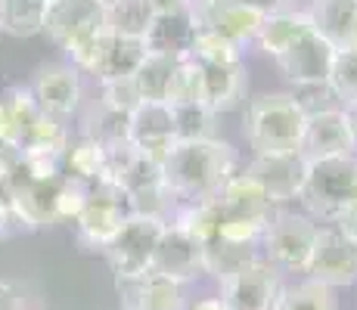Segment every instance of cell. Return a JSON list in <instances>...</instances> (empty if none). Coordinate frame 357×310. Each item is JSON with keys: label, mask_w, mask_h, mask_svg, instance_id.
Segmentation results:
<instances>
[{"label": "cell", "mask_w": 357, "mask_h": 310, "mask_svg": "<svg viewBox=\"0 0 357 310\" xmlns=\"http://www.w3.org/2000/svg\"><path fill=\"white\" fill-rule=\"evenodd\" d=\"M87 199H91V186L75 180V177H63L56 186V220H72L84 211Z\"/></svg>", "instance_id": "8d00e7d4"}, {"label": "cell", "mask_w": 357, "mask_h": 310, "mask_svg": "<svg viewBox=\"0 0 357 310\" xmlns=\"http://www.w3.org/2000/svg\"><path fill=\"white\" fill-rule=\"evenodd\" d=\"M155 13H171V10H183L190 0H146Z\"/></svg>", "instance_id": "ee69618b"}, {"label": "cell", "mask_w": 357, "mask_h": 310, "mask_svg": "<svg viewBox=\"0 0 357 310\" xmlns=\"http://www.w3.org/2000/svg\"><path fill=\"white\" fill-rule=\"evenodd\" d=\"M102 3H112V0H102Z\"/></svg>", "instance_id": "bcb514c9"}, {"label": "cell", "mask_w": 357, "mask_h": 310, "mask_svg": "<svg viewBox=\"0 0 357 310\" xmlns=\"http://www.w3.org/2000/svg\"><path fill=\"white\" fill-rule=\"evenodd\" d=\"M345 109V118H348V127H351V140H354V155H357V102H348Z\"/></svg>", "instance_id": "f6af8a7d"}, {"label": "cell", "mask_w": 357, "mask_h": 310, "mask_svg": "<svg viewBox=\"0 0 357 310\" xmlns=\"http://www.w3.org/2000/svg\"><path fill=\"white\" fill-rule=\"evenodd\" d=\"M102 174H106V149L93 137H87L84 130L78 137H68L66 177H75V180L93 186L97 180H102Z\"/></svg>", "instance_id": "484cf974"}, {"label": "cell", "mask_w": 357, "mask_h": 310, "mask_svg": "<svg viewBox=\"0 0 357 310\" xmlns=\"http://www.w3.org/2000/svg\"><path fill=\"white\" fill-rule=\"evenodd\" d=\"M29 304H25L22 292H19L13 282H3L0 279V310H25Z\"/></svg>", "instance_id": "ab89813d"}, {"label": "cell", "mask_w": 357, "mask_h": 310, "mask_svg": "<svg viewBox=\"0 0 357 310\" xmlns=\"http://www.w3.org/2000/svg\"><path fill=\"white\" fill-rule=\"evenodd\" d=\"M56 186H59V180L38 183V180H25V177L13 174L10 202H13L16 215L25 220V226H29L31 233L59 224L56 220Z\"/></svg>", "instance_id": "44dd1931"}, {"label": "cell", "mask_w": 357, "mask_h": 310, "mask_svg": "<svg viewBox=\"0 0 357 310\" xmlns=\"http://www.w3.org/2000/svg\"><path fill=\"white\" fill-rule=\"evenodd\" d=\"M221 301L230 310H277L280 298H283V273L273 264H267L264 258L255 264L243 267L236 277L221 282Z\"/></svg>", "instance_id": "9c48e42d"}, {"label": "cell", "mask_w": 357, "mask_h": 310, "mask_svg": "<svg viewBox=\"0 0 357 310\" xmlns=\"http://www.w3.org/2000/svg\"><path fill=\"white\" fill-rule=\"evenodd\" d=\"M121 310H187L183 286L155 270L140 277H115Z\"/></svg>", "instance_id": "5bb4252c"}, {"label": "cell", "mask_w": 357, "mask_h": 310, "mask_svg": "<svg viewBox=\"0 0 357 310\" xmlns=\"http://www.w3.org/2000/svg\"><path fill=\"white\" fill-rule=\"evenodd\" d=\"M245 68L239 65H202V106L211 115L236 109L245 100Z\"/></svg>", "instance_id": "7402d4cb"}, {"label": "cell", "mask_w": 357, "mask_h": 310, "mask_svg": "<svg viewBox=\"0 0 357 310\" xmlns=\"http://www.w3.org/2000/svg\"><path fill=\"white\" fill-rule=\"evenodd\" d=\"M128 140L140 155L162 162L174 146V115L168 102H140L128 118Z\"/></svg>", "instance_id": "9a60e30c"}, {"label": "cell", "mask_w": 357, "mask_h": 310, "mask_svg": "<svg viewBox=\"0 0 357 310\" xmlns=\"http://www.w3.org/2000/svg\"><path fill=\"white\" fill-rule=\"evenodd\" d=\"M193 38H196V19L190 13V6H183V10L155 13L143 40H146V50L155 53V56L183 59L193 50Z\"/></svg>", "instance_id": "ffe728a7"}, {"label": "cell", "mask_w": 357, "mask_h": 310, "mask_svg": "<svg viewBox=\"0 0 357 310\" xmlns=\"http://www.w3.org/2000/svg\"><path fill=\"white\" fill-rule=\"evenodd\" d=\"M47 3H50V0H47Z\"/></svg>", "instance_id": "c3c4849f"}, {"label": "cell", "mask_w": 357, "mask_h": 310, "mask_svg": "<svg viewBox=\"0 0 357 310\" xmlns=\"http://www.w3.org/2000/svg\"><path fill=\"white\" fill-rule=\"evenodd\" d=\"M190 56H193L199 65H239V62H243V47L233 44L224 34L196 25V38H193Z\"/></svg>", "instance_id": "f546056e"}, {"label": "cell", "mask_w": 357, "mask_h": 310, "mask_svg": "<svg viewBox=\"0 0 357 310\" xmlns=\"http://www.w3.org/2000/svg\"><path fill=\"white\" fill-rule=\"evenodd\" d=\"M307 162L301 153H271V155H255L245 171L261 183V189L267 192V199L277 205L286 202H298L301 192H305L307 183Z\"/></svg>", "instance_id": "30bf717a"}, {"label": "cell", "mask_w": 357, "mask_h": 310, "mask_svg": "<svg viewBox=\"0 0 357 310\" xmlns=\"http://www.w3.org/2000/svg\"><path fill=\"white\" fill-rule=\"evenodd\" d=\"M171 115H174V140L177 143L208 140L211 137V118H215V115H211L202 102H193V106H171Z\"/></svg>", "instance_id": "e575fe53"}, {"label": "cell", "mask_w": 357, "mask_h": 310, "mask_svg": "<svg viewBox=\"0 0 357 310\" xmlns=\"http://www.w3.org/2000/svg\"><path fill=\"white\" fill-rule=\"evenodd\" d=\"M187 310H230V307L221 301V295H205V298L193 301Z\"/></svg>", "instance_id": "7bdbcfd3"}, {"label": "cell", "mask_w": 357, "mask_h": 310, "mask_svg": "<svg viewBox=\"0 0 357 310\" xmlns=\"http://www.w3.org/2000/svg\"><path fill=\"white\" fill-rule=\"evenodd\" d=\"M333 59H335V50L311 29L305 38L295 40L283 56H277V65L292 81V87L295 84H326Z\"/></svg>", "instance_id": "e0dca14e"}, {"label": "cell", "mask_w": 357, "mask_h": 310, "mask_svg": "<svg viewBox=\"0 0 357 310\" xmlns=\"http://www.w3.org/2000/svg\"><path fill=\"white\" fill-rule=\"evenodd\" d=\"M221 220H252V224H271L273 217V202L267 199V192L261 189V183L249 171H236L227 183H224L221 196L215 199Z\"/></svg>", "instance_id": "ac0fdd59"}, {"label": "cell", "mask_w": 357, "mask_h": 310, "mask_svg": "<svg viewBox=\"0 0 357 310\" xmlns=\"http://www.w3.org/2000/svg\"><path fill=\"white\" fill-rule=\"evenodd\" d=\"M333 224L339 226L342 233H348V236H351V239H357V196H354L351 202L345 205V211H342V215L335 217Z\"/></svg>", "instance_id": "60d3db41"}, {"label": "cell", "mask_w": 357, "mask_h": 310, "mask_svg": "<svg viewBox=\"0 0 357 310\" xmlns=\"http://www.w3.org/2000/svg\"><path fill=\"white\" fill-rule=\"evenodd\" d=\"M146 56H149V50L143 38H119V34H112V40L106 47V56H102L97 68V81L102 84V81L134 78Z\"/></svg>", "instance_id": "cb8c5ba5"}, {"label": "cell", "mask_w": 357, "mask_h": 310, "mask_svg": "<svg viewBox=\"0 0 357 310\" xmlns=\"http://www.w3.org/2000/svg\"><path fill=\"white\" fill-rule=\"evenodd\" d=\"M100 106L112 109V112L130 115L137 106H140V93H137L134 81L121 78V81H102L100 84Z\"/></svg>", "instance_id": "74e56055"}, {"label": "cell", "mask_w": 357, "mask_h": 310, "mask_svg": "<svg viewBox=\"0 0 357 310\" xmlns=\"http://www.w3.org/2000/svg\"><path fill=\"white\" fill-rule=\"evenodd\" d=\"M354 196H357V155H335L311 162L305 192H301L298 202L324 224H333Z\"/></svg>", "instance_id": "277c9868"}, {"label": "cell", "mask_w": 357, "mask_h": 310, "mask_svg": "<svg viewBox=\"0 0 357 310\" xmlns=\"http://www.w3.org/2000/svg\"><path fill=\"white\" fill-rule=\"evenodd\" d=\"M277 310H339V301H335L333 288L311 279H301L295 286L283 288V298H280Z\"/></svg>", "instance_id": "d6a6232c"}, {"label": "cell", "mask_w": 357, "mask_h": 310, "mask_svg": "<svg viewBox=\"0 0 357 310\" xmlns=\"http://www.w3.org/2000/svg\"><path fill=\"white\" fill-rule=\"evenodd\" d=\"M314 217L295 215V211H273L271 224L261 236V258L273 264L280 273H305L317 242Z\"/></svg>", "instance_id": "5b68a950"}, {"label": "cell", "mask_w": 357, "mask_h": 310, "mask_svg": "<svg viewBox=\"0 0 357 310\" xmlns=\"http://www.w3.org/2000/svg\"><path fill=\"white\" fill-rule=\"evenodd\" d=\"M128 118L130 115H121V112H112V109H102L97 102V112L91 115L87 121L84 134L93 137L102 149H112V146H121V143H130L128 140Z\"/></svg>", "instance_id": "836d02e7"}, {"label": "cell", "mask_w": 357, "mask_h": 310, "mask_svg": "<svg viewBox=\"0 0 357 310\" xmlns=\"http://www.w3.org/2000/svg\"><path fill=\"white\" fill-rule=\"evenodd\" d=\"M326 84H329V91L335 93L339 106L357 102V50H342V53H335Z\"/></svg>", "instance_id": "d590c367"}, {"label": "cell", "mask_w": 357, "mask_h": 310, "mask_svg": "<svg viewBox=\"0 0 357 310\" xmlns=\"http://www.w3.org/2000/svg\"><path fill=\"white\" fill-rule=\"evenodd\" d=\"M305 277L333 292L357 286V239L342 233L335 224H324L317 230V242H314Z\"/></svg>", "instance_id": "ba28073f"}, {"label": "cell", "mask_w": 357, "mask_h": 310, "mask_svg": "<svg viewBox=\"0 0 357 310\" xmlns=\"http://www.w3.org/2000/svg\"><path fill=\"white\" fill-rule=\"evenodd\" d=\"M128 199L119 183L97 180L91 186L84 211L75 217V242L81 251H106L112 239L119 236L121 224L128 220Z\"/></svg>", "instance_id": "8992f818"}, {"label": "cell", "mask_w": 357, "mask_h": 310, "mask_svg": "<svg viewBox=\"0 0 357 310\" xmlns=\"http://www.w3.org/2000/svg\"><path fill=\"white\" fill-rule=\"evenodd\" d=\"M307 31H311V22H307L305 13L301 10H283V13H273V16L264 19L255 44L267 53V56L277 59V56H283L298 38H305Z\"/></svg>", "instance_id": "603a6c76"}, {"label": "cell", "mask_w": 357, "mask_h": 310, "mask_svg": "<svg viewBox=\"0 0 357 310\" xmlns=\"http://www.w3.org/2000/svg\"><path fill=\"white\" fill-rule=\"evenodd\" d=\"M31 96L40 112L53 115L59 121H68L81 106V72L72 62H47L38 68L31 81Z\"/></svg>", "instance_id": "7c38bea8"}, {"label": "cell", "mask_w": 357, "mask_h": 310, "mask_svg": "<svg viewBox=\"0 0 357 310\" xmlns=\"http://www.w3.org/2000/svg\"><path fill=\"white\" fill-rule=\"evenodd\" d=\"M261 261V245H239L227 242V239H215L205 245V273L221 286L230 277H236L243 267Z\"/></svg>", "instance_id": "d4e9b609"}, {"label": "cell", "mask_w": 357, "mask_h": 310, "mask_svg": "<svg viewBox=\"0 0 357 310\" xmlns=\"http://www.w3.org/2000/svg\"><path fill=\"white\" fill-rule=\"evenodd\" d=\"M233 174H236V153L230 143L215 140V137L174 143L162 158V183L174 208L215 202Z\"/></svg>", "instance_id": "6da1fadb"}, {"label": "cell", "mask_w": 357, "mask_h": 310, "mask_svg": "<svg viewBox=\"0 0 357 310\" xmlns=\"http://www.w3.org/2000/svg\"><path fill=\"white\" fill-rule=\"evenodd\" d=\"M25 310H34V307H25Z\"/></svg>", "instance_id": "7dc6e473"}, {"label": "cell", "mask_w": 357, "mask_h": 310, "mask_svg": "<svg viewBox=\"0 0 357 310\" xmlns=\"http://www.w3.org/2000/svg\"><path fill=\"white\" fill-rule=\"evenodd\" d=\"M168 224L181 226L183 233L196 239V242L208 245L218 239V226H221V211L218 202H199V205H177Z\"/></svg>", "instance_id": "f1b7e54d"}, {"label": "cell", "mask_w": 357, "mask_h": 310, "mask_svg": "<svg viewBox=\"0 0 357 310\" xmlns=\"http://www.w3.org/2000/svg\"><path fill=\"white\" fill-rule=\"evenodd\" d=\"M47 0H0V34L10 38H38L44 34Z\"/></svg>", "instance_id": "4316f807"}, {"label": "cell", "mask_w": 357, "mask_h": 310, "mask_svg": "<svg viewBox=\"0 0 357 310\" xmlns=\"http://www.w3.org/2000/svg\"><path fill=\"white\" fill-rule=\"evenodd\" d=\"M298 153L307 162L354 155V140H351V127H348V118H345V109L339 106V109H326V112H317V115H307Z\"/></svg>", "instance_id": "2e32d148"}, {"label": "cell", "mask_w": 357, "mask_h": 310, "mask_svg": "<svg viewBox=\"0 0 357 310\" xmlns=\"http://www.w3.org/2000/svg\"><path fill=\"white\" fill-rule=\"evenodd\" d=\"M149 270H155V273H162V277L187 286V282L205 277V245L196 242V239L190 236V233H183L181 226L165 224Z\"/></svg>", "instance_id": "4fadbf2b"}, {"label": "cell", "mask_w": 357, "mask_h": 310, "mask_svg": "<svg viewBox=\"0 0 357 310\" xmlns=\"http://www.w3.org/2000/svg\"><path fill=\"white\" fill-rule=\"evenodd\" d=\"M245 3H252L255 10L264 13V16H273V13L289 10V0H245Z\"/></svg>", "instance_id": "b9f144b4"}, {"label": "cell", "mask_w": 357, "mask_h": 310, "mask_svg": "<svg viewBox=\"0 0 357 310\" xmlns=\"http://www.w3.org/2000/svg\"><path fill=\"white\" fill-rule=\"evenodd\" d=\"M289 96L295 100V106L307 115H317V112H326V109H339V100L335 93L329 91V84H295Z\"/></svg>", "instance_id": "f35d334b"}, {"label": "cell", "mask_w": 357, "mask_h": 310, "mask_svg": "<svg viewBox=\"0 0 357 310\" xmlns=\"http://www.w3.org/2000/svg\"><path fill=\"white\" fill-rule=\"evenodd\" d=\"M165 102L168 106H193V102H202V65L193 56H183L174 62Z\"/></svg>", "instance_id": "1f68e13d"}, {"label": "cell", "mask_w": 357, "mask_h": 310, "mask_svg": "<svg viewBox=\"0 0 357 310\" xmlns=\"http://www.w3.org/2000/svg\"><path fill=\"white\" fill-rule=\"evenodd\" d=\"M174 62L177 59H168V56H155L149 53L143 59V65L137 68L134 81L137 93H140V102H165L168 96V84H171V72H174Z\"/></svg>", "instance_id": "4dcf8cb0"}, {"label": "cell", "mask_w": 357, "mask_h": 310, "mask_svg": "<svg viewBox=\"0 0 357 310\" xmlns=\"http://www.w3.org/2000/svg\"><path fill=\"white\" fill-rule=\"evenodd\" d=\"M245 143L255 155L298 153L305 134V112L295 106L289 93H264L245 106L243 115Z\"/></svg>", "instance_id": "3957f363"}, {"label": "cell", "mask_w": 357, "mask_h": 310, "mask_svg": "<svg viewBox=\"0 0 357 310\" xmlns=\"http://www.w3.org/2000/svg\"><path fill=\"white\" fill-rule=\"evenodd\" d=\"M305 16L335 53L357 50V0H311Z\"/></svg>", "instance_id": "d6986e66"}, {"label": "cell", "mask_w": 357, "mask_h": 310, "mask_svg": "<svg viewBox=\"0 0 357 310\" xmlns=\"http://www.w3.org/2000/svg\"><path fill=\"white\" fill-rule=\"evenodd\" d=\"M187 6L193 13L196 25L224 34L239 47L252 44L267 19L264 13L245 3V0H190Z\"/></svg>", "instance_id": "8fae6325"}, {"label": "cell", "mask_w": 357, "mask_h": 310, "mask_svg": "<svg viewBox=\"0 0 357 310\" xmlns=\"http://www.w3.org/2000/svg\"><path fill=\"white\" fill-rule=\"evenodd\" d=\"M106 19L109 31L119 38H146L155 10L146 0H112V3H106Z\"/></svg>", "instance_id": "83f0119b"}, {"label": "cell", "mask_w": 357, "mask_h": 310, "mask_svg": "<svg viewBox=\"0 0 357 310\" xmlns=\"http://www.w3.org/2000/svg\"><path fill=\"white\" fill-rule=\"evenodd\" d=\"M44 34L66 53L78 72L97 75L106 47L112 40L102 0H50Z\"/></svg>", "instance_id": "7a4b0ae2"}, {"label": "cell", "mask_w": 357, "mask_h": 310, "mask_svg": "<svg viewBox=\"0 0 357 310\" xmlns=\"http://www.w3.org/2000/svg\"><path fill=\"white\" fill-rule=\"evenodd\" d=\"M162 230H165L162 217L128 215L119 236L102 251L109 270L115 277H140V273H146L153 267V254H155V245H159Z\"/></svg>", "instance_id": "52a82bcc"}]
</instances>
